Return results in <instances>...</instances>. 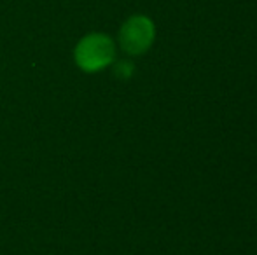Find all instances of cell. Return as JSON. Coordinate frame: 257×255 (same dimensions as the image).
Wrapping results in <instances>:
<instances>
[{"label": "cell", "instance_id": "cell-3", "mask_svg": "<svg viewBox=\"0 0 257 255\" xmlns=\"http://www.w3.org/2000/svg\"><path fill=\"white\" fill-rule=\"evenodd\" d=\"M133 70H135V67H133L130 62H119V63H115V67H114L115 75H117V77H122V79L132 77Z\"/></svg>", "mask_w": 257, "mask_h": 255}, {"label": "cell", "instance_id": "cell-2", "mask_svg": "<svg viewBox=\"0 0 257 255\" xmlns=\"http://www.w3.org/2000/svg\"><path fill=\"white\" fill-rule=\"evenodd\" d=\"M117 41L130 56L146 55L156 41V25L146 14H133L119 28Z\"/></svg>", "mask_w": 257, "mask_h": 255}, {"label": "cell", "instance_id": "cell-1", "mask_svg": "<svg viewBox=\"0 0 257 255\" xmlns=\"http://www.w3.org/2000/svg\"><path fill=\"white\" fill-rule=\"evenodd\" d=\"M75 63L84 72H100L114 63L115 60V44L105 34H88L77 42L74 51Z\"/></svg>", "mask_w": 257, "mask_h": 255}]
</instances>
